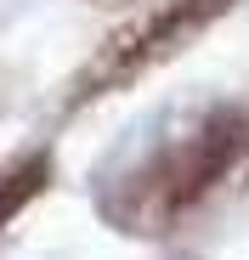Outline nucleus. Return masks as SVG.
I'll list each match as a JSON object with an SVG mask.
<instances>
[{"mask_svg": "<svg viewBox=\"0 0 249 260\" xmlns=\"http://www.w3.org/2000/svg\"><path fill=\"white\" fill-rule=\"evenodd\" d=\"M108 6H159V0H108Z\"/></svg>", "mask_w": 249, "mask_h": 260, "instance_id": "4", "label": "nucleus"}, {"mask_svg": "<svg viewBox=\"0 0 249 260\" xmlns=\"http://www.w3.org/2000/svg\"><path fill=\"white\" fill-rule=\"evenodd\" d=\"M221 6H227V0H159V6H147L142 23H131L124 34H113L108 46L91 57V68L79 74V96H102V91L131 85L153 62H164L170 51H181Z\"/></svg>", "mask_w": 249, "mask_h": 260, "instance_id": "1", "label": "nucleus"}, {"mask_svg": "<svg viewBox=\"0 0 249 260\" xmlns=\"http://www.w3.org/2000/svg\"><path fill=\"white\" fill-rule=\"evenodd\" d=\"M46 187V158H28V164H17V170H6L0 176V226H12V215Z\"/></svg>", "mask_w": 249, "mask_h": 260, "instance_id": "2", "label": "nucleus"}, {"mask_svg": "<svg viewBox=\"0 0 249 260\" xmlns=\"http://www.w3.org/2000/svg\"><path fill=\"white\" fill-rule=\"evenodd\" d=\"M221 181H227L232 192H249V130L232 142V158H227V170H221Z\"/></svg>", "mask_w": 249, "mask_h": 260, "instance_id": "3", "label": "nucleus"}]
</instances>
